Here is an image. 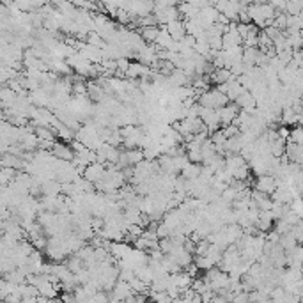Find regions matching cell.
<instances>
[{
	"mask_svg": "<svg viewBox=\"0 0 303 303\" xmlns=\"http://www.w3.org/2000/svg\"><path fill=\"white\" fill-rule=\"evenodd\" d=\"M254 190L255 192H259V194H264V195H268V197H271V194L277 190V179L268 176V174H266V176H259L254 183Z\"/></svg>",
	"mask_w": 303,
	"mask_h": 303,
	"instance_id": "cell-1",
	"label": "cell"
},
{
	"mask_svg": "<svg viewBox=\"0 0 303 303\" xmlns=\"http://www.w3.org/2000/svg\"><path fill=\"white\" fill-rule=\"evenodd\" d=\"M52 156L55 160H59V162H69L71 163V160L75 158V153H73V149H71L69 145L67 144H64V142H57L55 140V144H53V147H52Z\"/></svg>",
	"mask_w": 303,
	"mask_h": 303,
	"instance_id": "cell-2",
	"label": "cell"
},
{
	"mask_svg": "<svg viewBox=\"0 0 303 303\" xmlns=\"http://www.w3.org/2000/svg\"><path fill=\"white\" fill-rule=\"evenodd\" d=\"M133 295H135V293L132 291V287H130L128 282L117 280L114 284V287H112V291L108 293V298L110 300H121V302H124V300L130 298V296H133Z\"/></svg>",
	"mask_w": 303,
	"mask_h": 303,
	"instance_id": "cell-3",
	"label": "cell"
},
{
	"mask_svg": "<svg viewBox=\"0 0 303 303\" xmlns=\"http://www.w3.org/2000/svg\"><path fill=\"white\" fill-rule=\"evenodd\" d=\"M103 176H105V165H101V163H91V165L85 167L84 174H82V177L87 179L89 183H93V185L100 183Z\"/></svg>",
	"mask_w": 303,
	"mask_h": 303,
	"instance_id": "cell-4",
	"label": "cell"
},
{
	"mask_svg": "<svg viewBox=\"0 0 303 303\" xmlns=\"http://www.w3.org/2000/svg\"><path fill=\"white\" fill-rule=\"evenodd\" d=\"M216 112H218V117H220V126H229V124H233L236 115L239 114V108L234 103H227V105L218 108Z\"/></svg>",
	"mask_w": 303,
	"mask_h": 303,
	"instance_id": "cell-5",
	"label": "cell"
},
{
	"mask_svg": "<svg viewBox=\"0 0 303 303\" xmlns=\"http://www.w3.org/2000/svg\"><path fill=\"white\" fill-rule=\"evenodd\" d=\"M165 31H167V34L172 37V41H176V43H179L183 37L186 35V31H185V22L183 20H176V22H170L165 25Z\"/></svg>",
	"mask_w": 303,
	"mask_h": 303,
	"instance_id": "cell-6",
	"label": "cell"
},
{
	"mask_svg": "<svg viewBox=\"0 0 303 303\" xmlns=\"http://www.w3.org/2000/svg\"><path fill=\"white\" fill-rule=\"evenodd\" d=\"M284 156H286L289 163L302 165V162H303V149H302V145H296V144H291V142H286V153H284Z\"/></svg>",
	"mask_w": 303,
	"mask_h": 303,
	"instance_id": "cell-7",
	"label": "cell"
},
{
	"mask_svg": "<svg viewBox=\"0 0 303 303\" xmlns=\"http://www.w3.org/2000/svg\"><path fill=\"white\" fill-rule=\"evenodd\" d=\"M231 80H234V76L231 75V71L227 67H218V69H215L209 75V84L213 85H224L227 82H231Z\"/></svg>",
	"mask_w": 303,
	"mask_h": 303,
	"instance_id": "cell-8",
	"label": "cell"
},
{
	"mask_svg": "<svg viewBox=\"0 0 303 303\" xmlns=\"http://www.w3.org/2000/svg\"><path fill=\"white\" fill-rule=\"evenodd\" d=\"M170 277V284H174V286L177 287V289L183 293L185 289H188L190 286H192V278H190V275H186L183 269H181L179 273H174V275H168Z\"/></svg>",
	"mask_w": 303,
	"mask_h": 303,
	"instance_id": "cell-9",
	"label": "cell"
},
{
	"mask_svg": "<svg viewBox=\"0 0 303 303\" xmlns=\"http://www.w3.org/2000/svg\"><path fill=\"white\" fill-rule=\"evenodd\" d=\"M300 121H302V115L295 114L293 108H284L280 112V123L282 126H298Z\"/></svg>",
	"mask_w": 303,
	"mask_h": 303,
	"instance_id": "cell-10",
	"label": "cell"
},
{
	"mask_svg": "<svg viewBox=\"0 0 303 303\" xmlns=\"http://www.w3.org/2000/svg\"><path fill=\"white\" fill-rule=\"evenodd\" d=\"M136 34L140 35V39L144 41V43L153 44L154 41H156V37H158V34H160V27H140Z\"/></svg>",
	"mask_w": 303,
	"mask_h": 303,
	"instance_id": "cell-11",
	"label": "cell"
},
{
	"mask_svg": "<svg viewBox=\"0 0 303 303\" xmlns=\"http://www.w3.org/2000/svg\"><path fill=\"white\" fill-rule=\"evenodd\" d=\"M201 168L202 165H195V163H186L185 167H183V170L179 172L181 177H185L186 181H192V179H197L199 176H201Z\"/></svg>",
	"mask_w": 303,
	"mask_h": 303,
	"instance_id": "cell-12",
	"label": "cell"
},
{
	"mask_svg": "<svg viewBox=\"0 0 303 303\" xmlns=\"http://www.w3.org/2000/svg\"><path fill=\"white\" fill-rule=\"evenodd\" d=\"M66 268L69 269V271L73 273V275H78L80 271H84V269H87V268H85L84 261L78 259V257H76L75 254H71V257L66 261Z\"/></svg>",
	"mask_w": 303,
	"mask_h": 303,
	"instance_id": "cell-13",
	"label": "cell"
},
{
	"mask_svg": "<svg viewBox=\"0 0 303 303\" xmlns=\"http://www.w3.org/2000/svg\"><path fill=\"white\" fill-rule=\"evenodd\" d=\"M34 135L37 140H44V142H55V132L52 128H34Z\"/></svg>",
	"mask_w": 303,
	"mask_h": 303,
	"instance_id": "cell-14",
	"label": "cell"
},
{
	"mask_svg": "<svg viewBox=\"0 0 303 303\" xmlns=\"http://www.w3.org/2000/svg\"><path fill=\"white\" fill-rule=\"evenodd\" d=\"M302 9H303V2H300V0H289V2H286L284 14H287V16H300Z\"/></svg>",
	"mask_w": 303,
	"mask_h": 303,
	"instance_id": "cell-15",
	"label": "cell"
},
{
	"mask_svg": "<svg viewBox=\"0 0 303 303\" xmlns=\"http://www.w3.org/2000/svg\"><path fill=\"white\" fill-rule=\"evenodd\" d=\"M287 142H291V144H296V145H302V142H303L302 128L295 126L293 130H289V138H287Z\"/></svg>",
	"mask_w": 303,
	"mask_h": 303,
	"instance_id": "cell-16",
	"label": "cell"
},
{
	"mask_svg": "<svg viewBox=\"0 0 303 303\" xmlns=\"http://www.w3.org/2000/svg\"><path fill=\"white\" fill-rule=\"evenodd\" d=\"M263 32H264V34H266V35H268V37H269V39H271V41H275V39H277V37H278V35L282 34V32L278 31V29H275V27H273V25L264 27Z\"/></svg>",
	"mask_w": 303,
	"mask_h": 303,
	"instance_id": "cell-17",
	"label": "cell"
},
{
	"mask_svg": "<svg viewBox=\"0 0 303 303\" xmlns=\"http://www.w3.org/2000/svg\"><path fill=\"white\" fill-rule=\"evenodd\" d=\"M59 300H61L62 303H76L75 302V295H73V293H61Z\"/></svg>",
	"mask_w": 303,
	"mask_h": 303,
	"instance_id": "cell-18",
	"label": "cell"
},
{
	"mask_svg": "<svg viewBox=\"0 0 303 303\" xmlns=\"http://www.w3.org/2000/svg\"><path fill=\"white\" fill-rule=\"evenodd\" d=\"M284 303H300V296L287 295V293H286V298H284Z\"/></svg>",
	"mask_w": 303,
	"mask_h": 303,
	"instance_id": "cell-19",
	"label": "cell"
},
{
	"mask_svg": "<svg viewBox=\"0 0 303 303\" xmlns=\"http://www.w3.org/2000/svg\"><path fill=\"white\" fill-rule=\"evenodd\" d=\"M50 303H62V302H61V300H59V298H53V300H52V302H50Z\"/></svg>",
	"mask_w": 303,
	"mask_h": 303,
	"instance_id": "cell-20",
	"label": "cell"
},
{
	"mask_svg": "<svg viewBox=\"0 0 303 303\" xmlns=\"http://www.w3.org/2000/svg\"><path fill=\"white\" fill-rule=\"evenodd\" d=\"M2 303H7V302H2Z\"/></svg>",
	"mask_w": 303,
	"mask_h": 303,
	"instance_id": "cell-21",
	"label": "cell"
}]
</instances>
